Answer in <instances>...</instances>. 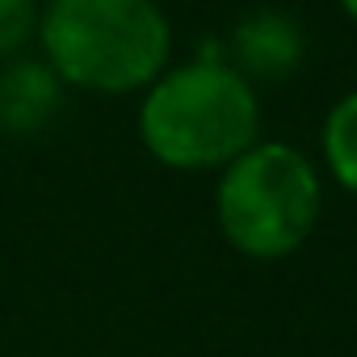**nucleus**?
Instances as JSON below:
<instances>
[{
	"instance_id": "7ed1b4c3",
	"label": "nucleus",
	"mask_w": 357,
	"mask_h": 357,
	"mask_svg": "<svg viewBox=\"0 0 357 357\" xmlns=\"http://www.w3.org/2000/svg\"><path fill=\"white\" fill-rule=\"evenodd\" d=\"M215 206L223 236L240 252L278 261L311 236L319 215V181L311 160L290 143H252L227 164Z\"/></svg>"
},
{
	"instance_id": "0eeeda50",
	"label": "nucleus",
	"mask_w": 357,
	"mask_h": 357,
	"mask_svg": "<svg viewBox=\"0 0 357 357\" xmlns=\"http://www.w3.org/2000/svg\"><path fill=\"white\" fill-rule=\"evenodd\" d=\"M38 30L34 0H0V59L17 55Z\"/></svg>"
},
{
	"instance_id": "39448f33",
	"label": "nucleus",
	"mask_w": 357,
	"mask_h": 357,
	"mask_svg": "<svg viewBox=\"0 0 357 357\" xmlns=\"http://www.w3.org/2000/svg\"><path fill=\"white\" fill-rule=\"evenodd\" d=\"M63 101V80L34 59H17L0 72V130L34 135L43 130Z\"/></svg>"
},
{
	"instance_id": "6e6552de",
	"label": "nucleus",
	"mask_w": 357,
	"mask_h": 357,
	"mask_svg": "<svg viewBox=\"0 0 357 357\" xmlns=\"http://www.w3.org/2000/svg\"><path fill=\"white\" fill-rule=\"evenodd\" d=\"M340 5H344V13H349V17L357 22V0H340Z\"/></svg>"
},
{
	"instance_id": "f03ea898",
	"label": "nucleus",
	"mask_w": 357,
	"mask_h": 357,
	"mask_svg": "<svg viewBox=\"0 0 357 357\" xmlns=\"http://www.w3.org/2000/svg\"><path fill=\"white\" fill-rule=\"evenodd\" d=\"M139 135L147 151L168 168L198 172L231 164L257 139L252 84L219 59L160 72L147 84Z\"/></svg>"
},
{
	"instance_id": "f257e3e1",
	"label": "nucleus",
	"mask_w": 357,
	"mask_h": 357,
	"mask_svg": "<svg viewBox=\"0 0 357 357\" xmlns=\"http://www.w3.org/2000/svg\"><path fill=\"white\" fill-rule=\"evenodd\" d=\"M47 68L76 89L135 93L168 63V17L155 0H51L38 17Z\"/></svg>"
},
{
	"instance_id": "20e7f679",
	"label": "nucleus",
	"mask_w": 357,
	"mask_h": 357,
	"mask_svg": "<svg viewBox=\"0 0 357 357\" xmlns=\"http://www.w3.org/2000/svg\"><path fill=\"white\" fill-rule=\"evenodd\" d=\"M236 72L248 80H286L298 59H303V30L290 22V13H278V9H261V13H248L240 26H236Z\"/></svg>"
},
{
	"instance_id": "423d86ee",
	"label": "nucleus",
	"mask_w": 357,
	"mask_h": 357,
	"mask_svg": "<svg viewBox=\"0 0 357 357\" xmlns=\"http://www.w3.org/2000/svg\"><path fill=\"white\" fill-rule=\"evenodd\" d=\"M324 155H328V168L336 172V181L349 194H357V93L332 105L324 122Z\"/></svg>"
}]
</instances>
